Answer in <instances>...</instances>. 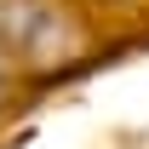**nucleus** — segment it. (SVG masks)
Returning <instances> with one entry per match:
<instances>
[{"label": "nucleus", "instance_id": "1", "mask_svg": "<svg viewBox=\"0 0 149 149\" xmlns=\"http://www.w3.org/2000/svg\"><path fill=\"white\" fill-rule=\"evenodd\" d=\"M0 40L17 46L29 63H63L74 57V23L52 0H0Z\"/></svg>", "mask_w": 149, "mask_h": 149}]
</instances>
